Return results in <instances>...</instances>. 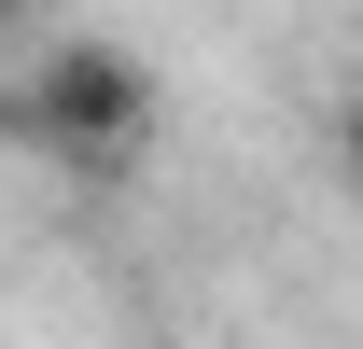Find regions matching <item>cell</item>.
Here are the masks:
<instances>
[{
    "mask_svg": "<svg viewBox=\"0 0 363 349\" xmlns=\"http://www.w3.org/2000/svg\"><path fill=\"white\" fill-rule=\"evenodd\" d=\"M0 140H43L56 168L126 182V168H140V140H154V56L112 43V28L43 43V70H28V84H0Z\"/></svg>",
    "mask_w": 363,
    "mask_h": 349,
    "instance_id": "6da1fadb",
    "label": "cell"
},
{
    "mask_svg": "<svg viewBox=\"0 0 363 349\" xmlns=\"http://www.w3.org/2000/svg\"><path fill=\"white\" fill-rule=\"evenodd\" d=\"M321 168H335V196H363V84L321 112Z\"/></svg>",
    "mask_w": 363,
    "mask_h": 349,
    "instance_id": "7a4b0ae2",
    "label": "cell"
}]
</instances>
